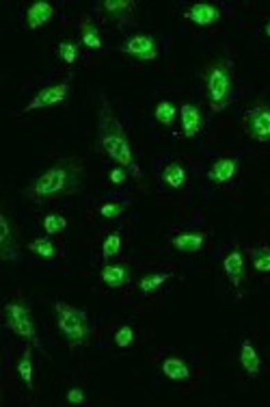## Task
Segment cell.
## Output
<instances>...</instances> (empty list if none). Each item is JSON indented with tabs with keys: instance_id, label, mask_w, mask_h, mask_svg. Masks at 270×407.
Masks as SVG:
<instances>
[{
	"instance_id": "cell-1",
	"label": "cell",
	"mask_w": 270,
	"mask_h": 407,
	"mask_svg": "<svg viewBox=\"0 0 270 407\" xmlns=\"http://www.w3.org/2000/svg\"><path fill=\"white\" fill-rule=\"evenodd\" d=\"M83 184V167L76 161H61L40 173L26 189V195L33 200H46L56 195H69Z\"/></svg>"
},
{
	"instance_id": "cell-2",
	"label": "cell",
	"mask_w": 270,
	"mask_h": 407,
	"mask_svg": "<svg viewBox=\"0 0 270 407\" xmlns=\"http://www.w3.org/2000/svg\"><path fill=\"white\" fill-rule=\"evenodd\" d=\"M98 150L102 154H106L108 159H112L119 167L124 169H132L134 176H139V167L134 165L132 159V147L128 141V134L121 126V122L115 118L112 111L108 106H104V111L100 113V126H98Z\"/></svg>"
},
{
	"instance_id": "cell-3",
	"label": "cell",
	"mask_w": 270,
	"mask_h": 407,
	"mask_svg": "<svg viewBox=\"0 0 270 407\" xmlns=\"http://www.w3.org/2000/svg\"><path fill=\"white\" fill-rule=\"evenodd\" d=\"M231 87H234V72L229 61H214L205 70V91L210 106L214 113L223 111L231 102Z\"/></svg>"
},
{
	"instance_id": "cell-4",
	"label": "cell",
	"mask_w": 270,
	"mask_h": 407,
	"mask_svg": "<svg viewBox=\"0 0 270 407\" xmlns=\"http://www.w3.org/2000/svg\"><path fill=\"white\" fill-rule=\"evenodd\" d=\"M54 310H56L59 329L65 336V340L71 346H85L91 338V323H89L87 312H83V310L74 308L69 303H63V301H56Z\"/></svg>"
},
{
	"instance_id": "cell-5",
	"label": "cell",
	"mask_w": 270,
	"mask_h": 407,
	"mask_svg": "<svg viewBox=\"0 0 270 407\" xmlns=\"http://www.w3.org/2000/svg\"><path fill=\"white\" fill-rule=\"evenodd\" d=\"M3 314H5V327L9 329V332H13L17 338H22L35 346H40V338H37V332H35L31 310L24 303H20V301L7 303Z\"/></svg>"
},
{
	"instance_id": "cell-6",
	"label": "cell",
	"mask_w": 270,
	"mask_h": 407,
	"mask_svg": "<svg viewBox=\"0 0 270 407\" xmlns=\"http://www.w3.org/2000/svg\"><path fill=\"white\" fill-rule=\"evenodd\" d=\"M244 132L248 139L258 143L270 141V111L266 106H255L244 113Z\"/></svg>"
},
{
	"instance_id": "cell-7",
	"label": "cell",
	"mask_w": 270,
	"mask_h": 407,
	"mask_svg": "<svg viewBox=\"0 0 270 407\" xmlns=\"http://www.w3.org/2000/svg\"><path fill=\"white\" fill-rule=\"evenodd\" d=\"M121 52L134 56L139 61H156L158 59V46L151 35H134L121 46Z\"/></svg>"
},
{
	"instance_id": "cell-8",
	"label": "cell",
	"mask_w": 270,
	"mask_h": 407,
	"mask_svg": "<svg viewBox=\"0 0 270 407\" xmlns=\"http://www.w3.org/2000/svg\"><path fill=\"white\" fill-rule=\"evenodd\" d=\"M67 93H69V83L44 87L40 93H35V98L24 106L22 113H31V111H37V109H48V106H54V104H61V102H65Z\"/></svg>"
},
{
	"instance_id": "cell-9",
	"label": "cell",
	"mask_w": 270,
	"mask_h": 407,
	"mask_svg": "<svg viewBox=\"0 0 270 407\" xmlns=\"http://www.w3.org/2000/svg\"><path fill=\"white\" fill-rule=\"evenodd\" d=\"M180 118H182L184 137H186V139H195L197 134L201 132V126H203V118H201L199 106L188 104V102L182 104V106H180Z\"/></svg>"
},
{
	"instance_id": "cell-10",
	"label": "cell",
	"mask_w": 270,
	"mask_h": 407,
	"mask_svg": "<svg viewBox=\"0 0 270 407\" xmlns=\"http://www.w3.org/2000/svg\"><path fill=\"white\" fill-rule=\"evenodd\" d=\"M186 20L195 22L197 26H212L219 17H221V11L214 7V5H208V3H197L186 9L184 13Z\"/></svg>"
},
{
	"instance_id": "cell-11",
	"label": "cell",
	"mask_w": 270,
	"mask_h": 407,
	"mask_svg": "<svg viewBox=\"0 0 270 407\" xmlns=\"http://www.w3.org/2000/svg\"><path fill=\"white\" fill-rule=\"evenodd\" d=\"M54 7L50 3H44V0H40V3H35L28 7L26 11V26L31 31H40L42 26H46L52 17H54Z\"/></svg>"
},
{
	"instance_id": "cell-12",
	"label": "cell",
	"mask_w": 270,
	"mask_h": 407,
	"mask_svg": "<svg viewBox=\"0 0 270 407\" xmlns=\"http://www.w3.org/2000/svg\"><path fill=\"white\" fill-rule=\"evenodd\" d=\"M236 171H238L236 159H219V161L212 163V167L208 171V180L214 182V184H227L236 176Z\"/></svg>"
},
{
	"instance_id": "cell-13",
	"label": "cell",
	"mask_w": 270,
	"mask_h": 407,
	"mask_svg": "<svg viewBox=\"0 0 270 407\" xmlns=\"http://www.w3.org/2000/svg\"><path fill=\"white\" fill-rule=\"evenodd\" d=\"M102 7H104V11H106V15L110 17V20H115L119 26H124L126 22H130L134 9H137V3H134V0H106Z\"/></svg>"
},
{
	"instance_id": "cell-14",
	"label": "cell",
	"mask_w": 270,
	"mask_h": 407,
	"mask_svg": "<svg viewBox=\"0 0 270 407\" xmlns=\"http://www.w3.org/2000/svg\"><path fill=\"white\" fill-rule=\"evenodd\" d=\"M223 271H225V276L229 278V282L234 284V288L242 286V282H244V258H242V254L238 249L229 251V254L225 256Z\"/></svg>"
},
{
	"instance_id": "cell-15",
	"label": "cell",
	"mask_w": 270,
	"mask_h": 407,
	"mask_svg": "<svg viewBox=\"0 0 270 407\" xmlns=\"http://www.w3.org/2000/svg\"><path fill=\"white\" fill-rule=\"evenodd\" d=\"M169 243H171V247L182 251V254H197L205 243V232H186V234L173 237Z\"/></svg>"
},
{
	"instance_id": "cell-16",
	"label": "cell",
	"mask_w": 270,
	"mask_h": 407,
	"mask_svg": "<svg viewBox=\"0 0 270 407\" xmlns=\"http://www.w3.org/2000/svg\"><path fill=\"white\" fill-rule=\"evenodd\" d=\"M240 364L244 368V373L248 377H255L260 373V368H262V360H260V353L255 351V346L251 344V340H242L240 344Z\"/></svg>"
},
{
	"instance_id": "cell-17",
	"label": "cell",
	"mask_w": 270,
	"mask_h": 407,
	"mask_svg": "<svg viewBox=\"0 0 270 407\" xmlns=\"http://www.w3.org/2000/svg\"><path fill=\"white\" fill-rule=\"evenodd\" d=\"M100 278L108 288H121L128 284V269L124 264H104L100 271Z\"/></svg>"
},
{
	"instance_id": "cell-18",
	"label": "cell",
	"mask_w": 270,
	"mask_h": 407,
	"mask_svg": "<svg viewBox=\"0 0 270 407\" xmlns=\"http://www.w3.org/2000/svg\"><path fill=\"white\" fill-rule=\"evenodd\" d=\"M162 373H164V377H169L173 381H186V379H190V368L180 358H167L162 362Z\"/></svg>"
},
{
	"instance_id": "cell-19",
	"label": "cell",
	"mask_w": 270,
	"mask_h": 407,
	"mask_svg": "<svg viewBox=\"0 0 270 407\" xmlns=\"http://www.w3.org/2000/svg\"><path fill=\"white\" fill-rule=\"evenodd\" d=\"M0 230H3V234H0V258H3V260L17 258V251L11 249V245H13L11 223H9V219L5 215H0Z\"/></svg>"
},
{
	"instance_id": "cell-20",
	"label": "cell",
	"mask_w": 270,
	"mask_h": 407,
	"mask_svg": "<svg viewBox=\"0 0 270 407\" xmlns=\"http://www.w3.org/2000/svg\"><path fill=\"white\" fill-rule=\"evenodd\" d=\"M162 182L171 189H182L186 184V169L180 163H169L162 169Z\"/></svg>"
},
{
	"instance_id": "cell-21",
	"label": "cell",
	"mask_w": 270,
	"mask_h": 407,
	"mask_svg": "<svg viewBox=\"0 0 270 407\" xmlns=\"http://www.w3.org/2000/svg\"><path fill=\"white\" fill-rule=\"evenodd\" d=\"M171 278V273H149L145 276L141 282H139V290H141V295L147 297L151 293H156V290H160V286Z\"/></svg>"
},
{
	"instance_id": "cell-22",
	"label": "cell",
	"mask_w": 270,
	"mask_h": 407,
	"mask_svg": "<svg viewBox=\"0 0 270 407\" xmlns=\"http://www.w3.org/2000/svg\"><path fill=\"white\" fill-rule=\"evenodd\" d=\"M81 35H83V44H85L89 50H100V48H102L100 31L95 29V24H91V20H83V24H81Z\"/></svg>"
},
{
	"instance_id": "cell-23",
	"label": "cell",
	"mask_w": 270,
	"mask_h": 407,
	"mask_svg": "<svg viewBox=\"0 0 270 407\" xmlns=\"http://www.w3.org/2000/svg\"><path fill=\"white\" fill-rule=\"evenodd\" d=\"M28 249L44 260H52L56 256V245L52 243V239H35L28 243Z\"/></svg>"
},
{
	"instance_id": "cell-24",
	"label": "cell",
	"mask_w": 270,
	"mask_h": 407,
	"mask_svg": "<svg viewBox=\"0 0 270 407\" xmlns=\"http://www.w3.org/2000/svg\"><path fill=\"white\" fill-rule=\"evenodd\" d=\"M153 118H156V122H160L162 126H173V122H176V118H178V109L173 102L162 100L156 106V111H153Z\"/></svg>"
},
{
	"instance_id": "cell-25",
	"label": "cell",
	"mask_w": 270,
	"mask_h": 407,
	"mask_svg": "<svg viewBox=\"0 0 270 407\" xmlns=\"http://www.w3.org/2000/svg\"><path fill=\"white\" fill-rule=\"evenodd\" d=\"M17 375H20V379L24 381L28 390H33V353H31V349H24L22 360L17 362Z\"/></svg>"
},
{
	"instance_id": "cell-26",
	"label": "cell",
	"mask_w": 270,
	"mask_h": 407,
	"mask_svg": "<svg viewBox=\"0 0 270 407\" xmlns=\"http://www.w3.org/2000/svg\"><path fill=\"white\" fill-rule=\"evenodd\" d=\"M121 251V234L119 232H112L104 239V245H102V258L104 262H108L110 258H115Z\"/></svg>"
},
{
	"instance_id": "cell-27",
	"label": "cell",
	"mask_w": 270,
	"mask_h": 407,
	"mask_svg": "<svg viewBox=\"0 0 270 407\" xmlns=\"http://www.w3.org/2000/svg\"><path fill=\"white\" fill-rule=\"evenodd\" d=\"M65 228H67V219L63 215H56V212H52V215L44 217V230H46L48 237L61 234V232H65Z\"/></svg>"
},
{
	"instance_id": "cell-28",
	"label": "cell",
	"mask_w": 270,
	"mask_h": 407,
	"mask_svg": "<svg viewBox=\"0 0 270 407\" xmlns=\"http://www.w3.org/2000/svg\"><path fill=\"white\" fill-rule=\"evenodd\" d=\"M251 258H253V266L260 273H270V247L251 249Z\"/></svg>"
},
{
	"instance_id": "cell-29",
	"label": "cell",
	"mask_w": 270,
	"mask_h": 407,
	"mask_svg": "<svg viewBox=\"0 0 270 407\" xmlns=\"http://www.w3.org/2000/svg\"><path fill=\"white\" fill-rule=\"evenodd\" d=\"M59 56L63 59V63H67V65H76V61H78V46H76V42H69V40H65V42H61L59 44Z\"/></svg>"
},
{
	"instance_id": "cell-30",
	"label": "cell",
	"mask_w": 270,
	"mask_h": 407,
	"mask_svg": "<svg viewBox=\"0 0 270 407\" xmlns=\"http://www.w3.org/2000/svg\"><path fill=\"white\" fill-rule=\"evenodd\" d=\"M132 342H134V329L130 325H124L115 332V344H117L119 349H128Z\"/></svg>"
},
{
	"instance_id": "cell-31",
	"label": "cell",
	"mask_w": 270,
	"mask_h": 407,
	"mask_svg": "<svg viewBox=\"0 0 270 407\" xmlns=\"http://www.w3.org/2000/svg\"><path fill=\"white\" fill-rule=\"evenodd\" d=\"M126 208H128V204L106 202V204H102V208H100V215H102L104 219H115V217L124 215V212H126Z\"/></svg>"
},
{
	"instance_id": "cell-32",
	"label": "cell",
	"mask_w": 270,
	"mask_h": 407,
	"mask_svg": "<svg viewBox=\"0 0 270 407\" xmlns=\"http://www.w3.org/2000/svg\"><path fill=\"white\" fill-rule=\"evenodd\" d=\"M65 401L67 403H74V405L85 403V390H81V388H71V390L65 394Z\"/></svg>"
},
{
	"instance_id": "cell-33",
	"label": "cell",
	"mask_w": 270,
	"mask_h": 407,
	"mask_svg": "<svg viewBox=\"0 0 270 407\" xmlns=\"http://www.w3.org/2000/svg\"><path fill=\"white\" fill-rule=\"evenodd\" d=\"M126 178H128V173H126L124 167H117V169H112V171H110V182H112V184H117V186H119V184L126 182Z\"/></svg>"
},
{
	"instance_id": "cell-34",
	"label": "cell",
	"mask_w": 270,
	"mask_h": 407,
	"mask_svg": "<svg viewBox=\"0 0 270 407\" xmlns=\"http://www.w3.org/2000/svg\"><path fill=\"white\" fill-rule=\"evenodd\" d=\"M264 33H266V37H270V22L266 24V29H264Z\"/></svg>"
}]
</instances>
